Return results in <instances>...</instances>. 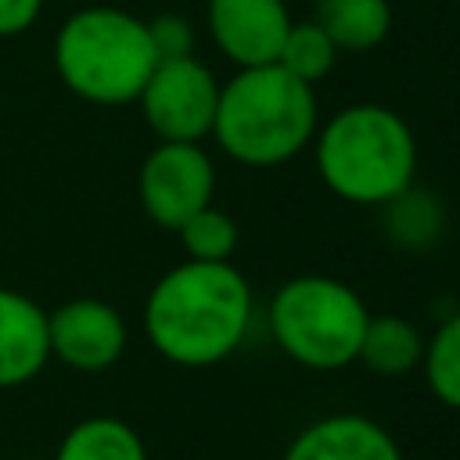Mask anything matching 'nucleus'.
<instances>
[{
    "mask_svg": "<svg viewBox=\"0 0 460 460\" xmlns=\"http://www.w3.org/2000/svg\"><path fill=\"white\" fill-rule=\"evenodd\" d=\"M252 323V288L234 262L183 259L144 298V334L172 367H216L230 359Z\"/></svg>",
    "mask_w": 460,
    "mask_h": 460,
    "instance_id": "f257e3e1",
    "label": "nucleus"
},
{
    "mask_svg": "<svg viewBox=\"0 0 460 460\" xmlns=\"http://www.w3.org/2000/svg\"><path fill=\"white\" fill-rule=\"evenodd\" d=\"M212 137L241 165H280L316 137V90L280 65L237 68L219 83Z\"/></svg>",
    "mask_w": 460,
    "mask_h": 460,
    "instance_id": "f03ea898",
    "label": "nucleus"
},
{
    "mask_svg": "<svg viewBox=\"0 0 460 460\" xmlns=\"http://www.w3.org/2000/svg\"><path fill=\"white\" fill-rule=\"evenodd\" d=\"M316 172L331 194L352 205H388L417 172V140L406 119L385 104H349L316 126Z\"/></svg>",
    "mask_w": 460,
    "mask_h": 460,
    "instance_id": "7ed1b4c3",
    "label": "nucleus"
},
{
    "mask_svg": "<svg viewBox=\"0 0 460 460\" xmlns=\"http://www.w3.org/2000/svg\"><path fill=\"white\" fill-rule=\"evenodd\" d=\"M158 65L147 22L119 7H83L54 36L61 83L90 104H129Z\"/></svg>",
    "mask_w": 460,
    "mask_h": 460,
    "instance_id": "20e7f679",
    "label": "nucleus"
},
{
    "mask_svg": "<svg viewBox=\"0 0 460 460\" xmlns=\"http://www.w3.org/2000/svg\"><path fill=\"white\" fill-rule=\"evenodd\" d=\"M266 316L277 349L291 363L331 374L356 363L370 309L345 280L302 273L273 291Z\"/></svg>",
    "mask_w": 460,
    "mask_h": 460,
    "instance_id": "39448f33",
    "label": "nucleus"
},
{
    "mask_svg": "<svg viewBox=\"0 0 460 460\" xmlns=\"http://www.w3.org/2000/svg\"><path fill=\"white\" fill-rule=\"evenodd\" d=\"M144 122L158 140L201 144L212 137V119L219 104V83L208 65L190 58L158 61L137 97Z\"/></svg>",
    "mask_w": 460,
    "mask_h": 460,
    "instance_id": "423d86ee",
    "label": "nucleus"
},
{
    "mask_svg": "<svg viewBox=\"0 0 460 460\" xmlns=\"http://www.w3.org/2000/svg\"><path fill=\"white\" fill-rule=\"evenodd\" d=\"M140 205L151 223L162 230H180L198 208L212 205L216 194V169L201 144H172L162 140L147 151L137 176Z\"/></svg>",
    "mask_w": 460,
    "mask_h": 460,
    "instance_id": "0eeeda50",
    "label": "nucleus"
},
{
    "mask_svg": "<svg viewBox=\"0 0 460 460\" xmlns=\"http://www.w3.org/2000/svg\"><path fill=\"white\" fill-rule=\"evenodd\" d=\"M126 338L129 331L122 313L101 298H72L47 313L50 359L79 374H101L115 367L126 352Z\"/></svg>",
    "mask_w": 460,
    "mask_h": 460,
    "instance_id": "6e6552de",
    "label": "nucleus"
},
{
    "mask_svg": "<svg viewBox=\"0 0 460 460\" xmlns=\"http://www.w3.org/2000/svg\"><path fill=\"white\" fill-rule=\"evenodd\" d=\"M205 25L212 43L237 68L273 65L291 25L284 0H208Z\"/></svg>",
    "mask_w": 460,
    "mask_h": 460,
    "instance_id": "1a4fd4ad",
    "label": "nucleus"
},
{
    "mask_svg": "<svg viewBox=\"0 0 460 460\" xmlns=\"http://www.w3.org/2000/svg\"><path fill=\"white\" fill-rule=\"evenodd\" d=\"M280 460H402V449L374 417L327 413L305 424Z\"/></svg>",
    "mask_w": 460,
    "mask_h": 460,
    "instance_id": "9d476101",
    "label": "nucleus"
},
{
    "mask_svg": "<svg viewBox=\"0 0 460 460\" xmlns=\"http://www.w3.org/2000/svg\"><path fill=\"white\" fill-rule=\"evenodd\" d=\"M50 363L47 313L14 288H0V388H22Z\"/></svg>",
    "mask_w": 460,
    "mask_h": 460,
    "instance_id": "9b49d317",
    "label": "nucleus"
},
{
    "mask_svg": "<svg viewBox=\"0 0 460 460\" xmlns=\"http://www.w3.org/2000/svg\"><path fill=\"white\" fill-rule=\"evenodd\" d=\"M420 359H424V334L410 320L395 313H377V316L370 313L359 338L356 363H363L370 374H381V377H402L417 370Z\"/></svg>",
    "mask_w": 460,
    "mask_h": 460,
    "instance_id": "f8f14e48",
    "label": "nucleus"
},
{
    "mask_svg": "<svg viewBox=\"0 0 460 460\" xmlns=\"http://www.w3.org/2000/svg\"><path fill=\"white\" fill-rule=\"evenodd\" d=\"M313 22L331 36L338 50L359 54V50H374L392 32V4L388 0H316Z\"/></svg>",
    "mask_w": 460,
    "mask_h": 460,
    "instance_id": "ddd939ff",
    "label": "nucleus"
},
{
    "mask_svg": "<svg viewBox=\"0 0 460 460\" xmlns=\"http://www.w3.org/2000/svg\"><path fill=\"white\" fill-rule=\"evenodd\" d=\"M50 460H147V446L133 424L111 413H93L75 420Z\"/></svg>",
    "mask_w": 460,
    "mask_h": 460,
    "instance_id": "4468645a",
    "label": "nucleus"
},
{
    "mask_svg": "<svg viewBox=\"0 0 460 460\" xmlns=\"http://www.w3.org/2000/svg\"><path fill=\"white\" fill-rule=\"evenodd\" d=\"M420 370H424L431 395L442 406L460 410V309L453 316H446L431 331V338H424Z\"/></svg>",
    "mask_w": 460,
    "mask_h": 460,
    "instance_id": "2eb2a0df",
    "label": "nucleus"
},
{
    "mask_svg": "<svg viewBox=\"0 0 460 460\" xmlns=\"http://www.w3.org/2000/svg\"><path fill=\"white\" fill-rule=\"evenodd\" d=\"M338 47L331 43V36L309 18V22H291L288 32H284V43L277 50V61L284 72H291L295 79L316 86L338 61Z\"/></svg>",
    "mask_w": 460,
    "mask_h": 460,
    "instance_id": "dca6fc26",
    "label": "nucleus"
},
{
    "mask_svg": "<svg viewBox=\"0 0 460 460\" xmlns=\"http://www.w3.org/2000/svg\"><path fill=\"white\" fill-rule=\"evenodd\" d=\"M176 234L187 259H198V262H230V255L237 252V223L230 212L216 205L198 208L187 223H180Z\"/></svg>",
    "mask_w": 460,
    "mask_h": 460,
    "instance_id": "f3484780",
    "label": "nucleus"
},
{
    "mask_svg": "<svg viewBox=\"0 0 460 460\" xmlns=\"http://www.w3.org/2000/svg\"><path fill=\"white\" fill-rule=\"evenodd\" d=\"M438 226H442V212H438L435 198L417 194L413 187H406L399 198L388 201V230L399 244L420 248L438 234Z\"/></svg>",
    "mask_w": 460,
    "mask_h": 460,
    "instance_id": "a211bd4d",
    "label": "nucleus"
},
{
    "mask_svg": "<svg viewBox=\"0 0 460 460\" xmlns=\"http://www.w3.org/2000/svg\"><path fill=\"white\" fill-rule=\"evenodd\" d=\"M147 36L158 61L169 58H190L194 54V29L183 14H158L147 22Z\"/></svg>",
    "mask_w": 460,
    "mask_h": 460,
    "instance_id": "6ab92c4d",
    "label": "nucleus"
},
{
    "mask_svg": "<svg viewBox=\"0 0 460 460\" xmlns=\"http://www.w3.org/2000/svg\"><path fill=\"white\" fill-rule=\"evenodd\" d=\"M43 11V0H0V36L25 32Z\"/></svg>",
    "mask_w": 460,
    "mask_h": 460,
    "instance_id": "aec40b11",
    "label": "nucleus"
},
{
    "mask_svg": "<svg viewBox=\"0 0 460 460\" xmlns=\"http://www.w3.org/2000/svg\"><path fill=\"white\" fill-rule=\"evenodd\" d=\"M18 460H40V456H18Z\"/></svg>",
    "mask_w": 460,
    "mask_h": 460,
    "instance_id": "412c9836",
    "label": "nucleus"
}]
</instances>
